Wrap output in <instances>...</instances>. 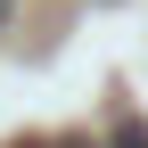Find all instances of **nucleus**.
<instances>
[{"label": "nucleus", "mask_w": 148, "mask_h": 148, "mask_svg": "<svg viewBox=\"0 0 148 148\" xmlns=\"http://www.w3.org/2000/svg\"><path fill=\"white\" fill-rule=\"evenodd\" d=\"M107 148H148V123H140V115H115V132H107Z\"/></svg>", "instance_id": "f257e3e1"}, {"label": "nucleus", "mask_w": 148, "mask_h": 148, "mask_svg": "<svg viewBox=\"0 0 148 148\" xmlns=\"http://www.w3.org/2000/svg\"><path fill=\"white\" fill-rule=\"evenodd\" d=\"M0 25H8V0H0Z\"/></svg>", "instance_id": "f03ea898"}]
</instances>
